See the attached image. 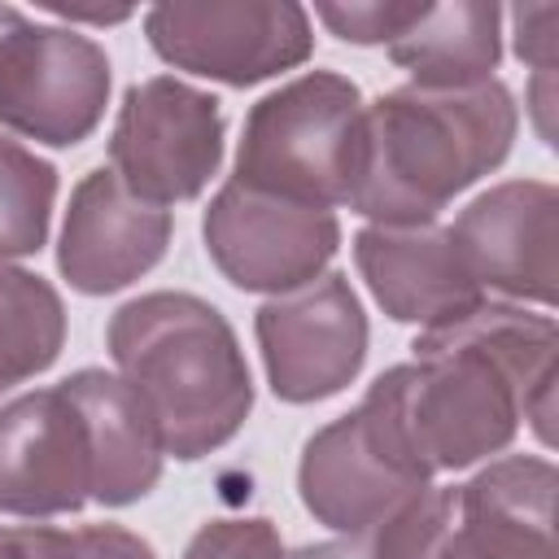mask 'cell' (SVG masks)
Segmentation results:
<instances>
[{"label":"cell","instance_id":"6da1fadb","mask_svg":"<svg viewBox=\"0 0 559 559\" xmlns=\"http://www.w3.org/2000/svg\"><path fill=\"white\" fill-rule=\"evenodd\" d=\"M555 349L550 314L485 297L463 319L419 332L411 362L380 371L358 415L419 480L502 454L520 424L550 445Z\"/></svg>","mask_w":559,"mask_h":559},{"label":"cell","instance_id":"7a4b0ae2","mask_svg":"<svg viewBox=\"0 0 559 559\" xmlns=\"http://www.w3.org/2000/svg\"><path fill=\"white\" fill-rule=\"evenodd\" d=\"M520 105L502 79L432 92L393 87L362 109V166L349 210L384 223H437V214L493 175L515 144Z\"/></svg>","mask_w":559,"mask_h":559},{"label":"cell","instance_id":"3957f363","mask_svg":"<svg viewBox=\"0 0 559 559\" xmlns=\"http://www.w3.org/2000/svg\"><path fill=\"white\" fill-rule=\"evenodd\" d=\"M118 376L153 415L166 459L223 450L253 411V376L227 314L197 293H140L105 328Z\"/></svg>","mask_w":559,"mask_h":559},{"label":"cell","instance_id":"277c9868","mask_svg":"<svg viewBox=\"0 0 559 559\" xmlns=\"http://www.w3.org/2000/svg\"><path fill=\"white\" fill-rule=\"evenodd\" d=\"M362 109L358 83L336 70L280 83L249 105L231 179L301 205H349L362 166Z\"/></svg>","mask_w":559,"mask_h":559},{"label":"cell","instance_id":"5b68a950","mask_svg":"<svg viewBox=\"0 0 559 559\" xmlns=\"http://www.w3.org/2000/svg\"><path fill=\"white\" fill-rule=\"evenodd\" d=\"M105 48L57 22L0 4V127L48 148L83 144L109 105Z\"/></svg>","mask_w":559,"mask_h":559},{"label":"cell","instance_id":"8992f818","mask_svg":"<svg viewBox=\"0 0 559 559\" xmlns=\"http://www.w3.org/2000/svg\"><path fill=\"white\" fill-rule=\"evenodd\" d=\"M223 100L175 74L122 92L109 131V170L148 205H179L210 188L223 166Z\"/></svg>","mask_w":559,"mask_h":559},{"label":"cell","instance_id":"52a82bcc","mask_svg":"<svg viewBox=\"0 0 559 559\" xmlns=\"http://www.w3.org/2000/svg\"><path fill=\"white\" fill-rule=\"evenodd\" d=\"M148 48L197 79L253 87L314 52L310 13L293 0H166L144 13Z\"/></svg>","mask_w":559,"mask_h":559},{"label":"cell","instance_id":"ba28073f","mask_svg":"<svg viewBox=\"0 0 559 559\" xmlns=\"http://www.w3.org/2000/svg\"><path fill=\"white\" fill-rule=\"evenodd\" d=\"M201 240L227 284L280 297L328 271L341 249V218L336 210L266 197L227 179L201 214Z\"/></svg>","mask_w":559,"mask_h":559},{"label":"cell","instance_id":"9c48e42d","mask_svg":"<svg viewBox=\"0 0 559 559\" xmlns=\"http://www.w3.org/2000/svg\"><path fill=\"white\" fill-rule=\"evenodd\" d=\"M253 336L271 393L280 402L310 406L358 380L371 332L349 275L323 271L293 293L266 297L253 314Z\"/></svg>","mask_w":559,"mask_h":559},{"label":"cell","instance_id":"30bf717a","mask_svg":"<svg viewBox=\"0 0 559 559\" xmlns=\"http://www.w3.org/2000/svg\"><path fill=\"white\" fill-rule=\"evenodd\" d=\"M450 240L480 284V293H498L507 301H533L542 310L555 306L559 288V192L546 179H507L489 192L472 197L454 218Z\"/></svg>","mask_w":559,"mask_h":559},{"label":"cell","instance_id":"8fae6325","mask_svg":"<svg viewBox=\"0 0 559 559\" xmlns=\"http://www.w3.org/2000/svg\"><path fill=\"white\" fill-rule=\"evenodd\" d=\"M92 502V437L66 384L0 406V515L52 520Z\"/></svg>","mask_w":559,"mask_h":559},{"label":"cell","instance_id":"7c38bea8","mask_svg":"<svg viewBox=\"0 0 559 559\" xmlns=\"http://www.w3.org/2000/svg\"><path fill=\"white\" fill-rule=\"evenodd\" d=\"M170 231V210L131 197L109 166H96L70 192L57 240V271L83 297L118 293L166 258Z\"/></svg>","mask_w":559,"mask_h":559},{"label":"cell","instance_id":"4fadbf2b","mask_svg":"<svg viewBox=\"0 0 559 559\" xmlns=\"http://www.w3.org/2000/svg\"><path fill=\"white\" fill-rule=\"evenodd\" d=\"M559 472L542 454L489 459L454 485V511L437 559H555Z\"/></svg>","mask_w":559,"mask_h":559},{"label":"cell","instance_id":"5bb4252c","mask_svg":"<svg viewBox=\"0 0 559 559\" xmlns=\"http://www.w3.org/2000/svg\"><path fill=\"white\" fill-rule=\"evenodd\" d=\"M415 472H406L384 441L367 428L354 411L323 424L297 463V493L301 507L341 537H367L393 507H402L415 489H424Z\"/></svg>","mask_w":559,"mask_h":559},{"label":"cell","instance_id":"9a60e30c","mask_svg":"<svg viewBox=\"0 0 559 559\" xmlns=\"http://www.w3.org/2000/svg\"><path fill=\"white\" fill-rule=\"evenodd\" d=\"M354 266L376 306L393 323H419V332L454 323L485 301L441 223H367L354 236Z\"/></svg>","mask_w":559,"mask_h":559},{"label":"cell","instance_id":"2e32d148","mask_svg":"<svg viewBox=\"0 0 559 559\" xmlns=\"http://www.w3.org/2000/svg\"><path fill=\"white\" fill-rule=\"evenodd\" d=\"M92 437V502L131 507L162 480V441L140 393L105 367H79L61 380Z\"/></svg>","mask_w":559,"mask_h":559},{"label":"cell","instance_id":"e0dca14e","mask_svg":"<svg viewBox=\"0 0 559 559\" xmlns=\"http://www.w3.org/2000/svg\"><path fill=\"white\" fill-rule=\"evenodd\" d=\"M389 61L415 87L454 92L493 79L502 61V9L489 0H424L419 17L389 44Z\"/></svg>","mask_w":559,"mask_h":559},{"label":"cell","instance_id":"ac0fdd59","mask_svg":"<svg viewBox=\"0 0 559 559\" xmlns=\"http://www.w3.org/2000/svg\"><path fill=\"white\" fill-rule=\"evenodd\" d=\"M66 349L61 293L13 262H0V397L48 371Z\"/></svg>","mask_w":559,"mask_h":559},{"label":"cell","instance_id":"d6986e66","mask_svg":"<svg viewBox=\"0 0 559 559\" xmlns=\"http://www.w3.org/2000/svg\"><path fill=\"white\" fill-rule=\"evenodd\" d=\"M57 188V166L0 131V262L31 258L48 245Z\"/></svg>","mask_w":559,"mask_h":559},{"label":"cell","instance_id":"ffe728a7","mask_svg":"<svg viewBox=\"0 0 559 559\" xmlns=\"http://www.w3.org/2000/svg\"><path fill=\"white\" fill-rule=\"evenodd\" d=\"M0 559H157V550L122 524H0Z\"/></svg>","mask_w":559,"mask_h":559},{"label":"cell","instance_id":"44dd1931","mask_svg":"<svg viewBox=\"0 0 559 559\" xmlns=\"http://www.w3.org/2000/svg\"><path fill=\"white\" fill-rule=\"evenodd\" d=\"M454 511V485H424L402 507H393L362 542L371 559H437L441 533Z\"/></svg>","mask_w":559,"mask_h":559},{"label":"cell","instance_id":"7402d4cb","mask_svg":"<svg viewBox=\"0 0 559 559\" xmlns=\"http://www.w3.org/2000/svg\"><path fill=\"white\" fill-rule=\"evenodd\" d=\"M419 9H424V0H349V4L323 0V4H314V17L345 44H362V48L384 44L389 48L419 17Z\"/></svg>","mask_w":559,"mask_h":559},{"label":"cell","instance_id":"603a6c76","mask_svg":"<svg viewBox=\"0 0 559 559\" xmlns=\"http://www.w3.org/2000/svg\"><path fill=\"white\" fill-rule=\"evenodd\" d=\"M280 555H284L280 528L262 515L210 520L183 546V559H280Z\"/></svg>","mask_w":559,"mask_h":559},{"label":"cell","instance_id":"cb8c5ba5","mask_svg":"<svg viewBox=\"0 0 559 559\" xmlns=\"http://www.w3.org/2000/svg\"><path fill=\"white\" fill-rule=\"evenodd\" d=\"M555 22H559V9L555 4H520L511 9V44H515V57L528 61L537 74H550L555 70Z\"/></svg>","mask_w":559,"mask_h":559},{"label":"cell","instance_id":"d4e9b609","mask_svg":"<svg viewBox=\"0 0 559 559\" xmlns=\"http://www.w3.org/2000/svg\"><path fill=\"white\" fill-rule=\"evenodd\" d=\"M280 559H371L362 537H328V542H306L284 550Z\"/></svg>","mask_w":559,"mask_h":559}]
</instances>
